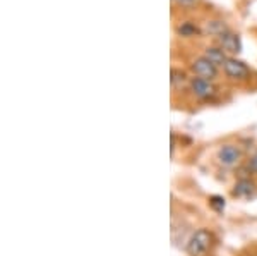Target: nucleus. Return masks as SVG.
<instances>
[{
  "label": "nucleus",
  "instance_id": "obj_3",
  "mask_svg": "<svg viewBox=\"0 0 257 256\" xmlns=\"http://www.w3.org/2000/svg\"><path fill=\"white\" fill-rule=\"evenodd\" d=\"M192 71L197 74V77H202V79H214L218 74L216 65L213 64L211 60H208L206 57H201V59H196L192 64Z\"/></svg>",
  "mask_w": 257,
  "mask_h": 256
},
{
  "label": "nucleus",
  "instance_id": "obj_14",
  "mask_svg": "<svg viewBox=\"0 0 257 256\" xmlns=\"http://www.w3.org/2000/svg\"><path fill=\"white\" fill-rule=\"evenodd\" d=\"M180 6H192V4H196V0H177Z\"/></svg>",
  "mask_w": 257,
  "mask_h": 256
},
{
  "label": "nucleus",
  "instance_id": "obj_10",
  "mask_svg": "<svg viewBox=\"0 0 257 256\" xmlns=\"http://www.w3.org/2000/svg\"><path fill=\"white\" fill-rule=\"evenodd\" d=\"M170 82H172L173 88H180L182 84H184L185 81H187V74L184 71H180V69H172V74H170Z\"/></svg>",
  "mask_w": 257,
  "mask_h": 256
},
{
  "label": "nucleus",
  "instance_id": "obj_12",
  "mask_svg": "<svg viewBox=\"0 0 257 256\" xmlns=\"http://www.w3.org/2000/svg\"><path fill=\"white\" fill-rule=\"evenodd\" d=\"M209 201H211V206H213V208H216L218 212H221V210L225 208V200H223V198H219V196H213Z\"/></svg>",
  "mask_w": 257,
  "mask_h": 256
},
{
  "label": "nucleus",
  "instance_id": "obj_8",
  "mask_svg": "<svg viewBox=\"0 0 257 256\" xmlns=\"http://www.w3.org/2000/svg\"><path fill=\"white\" fill-rule=\"evenodd\" d=\"M204 57L213 62L214 65H219V64L225 65V62L228 60L225 57V50H223V48H206Z\"/></svg>",
  "mask_w": 257,
  "mask_h": 256
},
{
  "label": "nucleus",
  "instance_id": "obj_11",
  "mask_svg": "<svg viewBox=\"0 0 257 256\" xmlns=\"http://www.w3.org/2000/svg\"><path fill=\"white\" fill-rule=\"evenodd\" d=\"M178 33H180L182 36H194L197 33V28L192 26V24H184V26L178 28Z\"/></svg>",
  "mask_w": 257,
  "mask_h": 256
},
{
  "label": "nucleus",
  "instance_id": "obj_2",
  "mask_svg": "<svg viewBox=\"0 0 257 256\" xmlns=\"http://www.w3.org/2000/svg\"><path fill=\"white\" fill-rule=\"evenodd\" d=\"M218 160L223 167L233 168V167H237L240 163V160H242V151H240L237 146H233V144H223L218 150Z\"/></svg>",
  "mask_w": 257,
  "mask_h": 256
},
{
  "label": "nucleus",
  "instance_id": "obj_4",
  "mask_svg": "<svg viewBox=\"0 0 257 256\" xmlns=\"http://www.w3.org/2000/svg\"><path fill=\"white\" fill-rule=\"evenodd\" d=\"M190 88H192L194 95L197 98H202V100H208V98H213L216 95V88L213 86V82L202 79V77H194L192 82H190Z\"/></svg>",
  "mask_w": 257,
  "mask_h": 256
},
{
  "label": "nucleus",
  "instance_id": "obj_7",
  "mask_svg": "<svg viewBox=\"0 0 257 256\" xmlns=\"http://www.w3.org/2000/svg\"><path fill=\"white\" fill-rule=\"evenodd\" d=\"M219 45L225 52H230V53H238L242 50V43H240V38L233 33H225V35L219 36Z\"/></svg>",
  "mask_w": 257,
  "mask_h": 256
},
{
  "label": "nucleus",
  "instance_id": "obj_13",
  "mask_svg": "<svg viewBox=\"0 0 257 256\" xmlns=\"http://www.w3.org/2000/svg\"><path fill=\"white\" fill-rule=\"evenodd\" d=\"M247 167H248V170H250V172L257 174V151L250 156V160L247 162Z\"/></svg>",
  "mask_w": 257,
  "mask_h": 256
},
{
  "label": "nucleus",
  "instance_id": "obj_1",
  "mask_svg": "<svg viewBox=\"0 0 257 256\" xmlns=\"http://www.w3.org/2000/svg\"><path fill=\"white\" fill-rule=\"evenodd\" d=\"M213 234L208 229H199L190 236L187 241V253L189 256H206L213 246Z\"/></svg>",
  "mask_w": 257,
  "mask_h": 256
},
{
  "label": "nucleus",
  "instance_id": "obj_6",
  "mask_svg": "<svg viewBox=\"0 0 257 256\" xmlns=\"http://www.w3.org/2000/svg\"><path fill=\"white\" fill-rule=\"evenodd\" d=\"M233 196L240 198V200H250L257 195V188L250 179H240L237 184L233 186Z\"/></svg>",
  "mask_w": 257,
  "mask_h": 256
},
{
  "label": "nucleus",
  "instance_id": "obj_5",
  "mask_svg": "<svg viewBox=\"0 0 257 256\" xmlns=\"http://www.w3.org/2000/svg\"><path fill=\"white\" fill-rule=\"evenodd\" d=\"M223 67H225V72L231 79H245L248 74H250L247 65L243 64L242 60H237V59H228Z\"/></svg>",
  "mask_w": 257,
  "mask_h": 256
},
{
  "label": "nucleus",
  "instance_id": "obj_9",
  "mask_svg": "<svg viewBox=\"0 0 257 256\" xmlns=\"http://www.w3.org/2000/svg\"><path fill=\"white\" fill-rule=\"evenodd\" d=\"M206 30H208L211 35H218V36L228 33V28L223 21H211V23H208V26H206Z\"/></svg>",
  "mask_w": 257,
  "mask_h": 256
}]
</instances>
